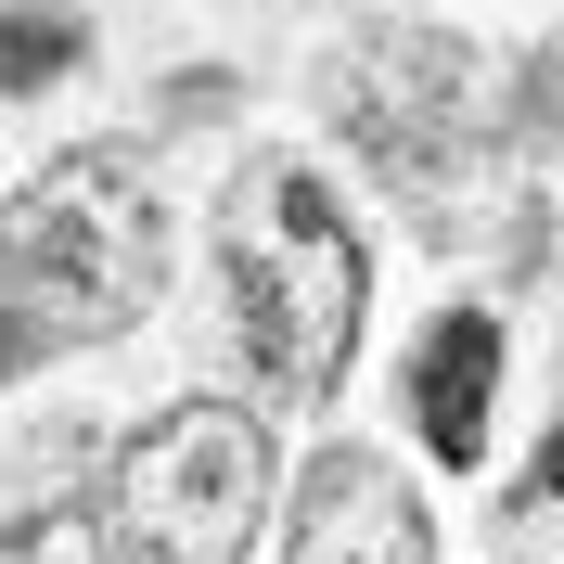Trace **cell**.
<instances>
[{
  "label": "cell",
  "mask_w": 564,
  "mask_h": 564,
  "mask_svg": "<svg viewBox=\"0 0 564 564\" xmlns=\"http://www.w3.org/2000/svg\"><path fill=\"white\" fill-rule=\"evenodd\" d=\"M218 282L245 308V347L282 398H334L347 386V347H359V231L347 206L321 193L295 154H257L231 193H218Z\"/></svg>",
  "instance_id": "1"
},
{
  "label": "cell",
  "mask_w": 564,
  "mask_h": 564,
  "mask_svg": "<svg viewBox=\"0 0 564 564\" xmlns=\"http://www.w3.org/2000/svg\"><path fill=\"white\" fill-rule=\"evenodd\" d=\"M0 257H13V308H39V334H129L167 282V218L129 154H52L13 193Z\"/></svg>",
  "instance_id": "2"
},
{
  "label": "cell",
  "mask_w": 564,
  "mask_h": 564,
  "mask_svg": "<svg viewBox=\"0 0 564 564\" xmlns=\"http://www.w3.org/2000/svg\"><path fill=\"white\" fill-rule=\"evenodd\" d=\"M270 513V436L218 398H180L116 449V552L129 564H245Z\"/></svg>",
  "instance_id": "3"
},
{
  "label": "cell",
  "mask_w": 564,
  "mask_h": 564,
  "mask_svg": "<svg viewBox=\"0 0 564 564\" xmlns=\"http://www.w3.org/2000/svg\"><path fill=\"white\" fill-rule=\"evenodd\" d=\"M334 129L359 141V167L398 180V193H449L462 167H475V141H488V90H475V65H462L449 39H359L347 77H334Z\"/></svg>",
  "instance_id": "4"
},
{
  "label": "cell",
  "mask_w": 564,
  "mask_h": 564,
  "mask_svg": "<svg viewBox=\"0 0 564 564\" xmlns=\"http://www.w3.org/2000/svg\"><path fill=\"white\" fill-rule=\"evenodd\" d=\"M104 527H116V475L90 436H26L0 462V564H104Z\"/></svg>",
  "instance_id": "5"
},
{
  "label": "cell",
  "mask_w": 564,
  "mask_h": 564,
  "mask_svg": "<svg viewBox=\"0 0 564 564\" xmlns=\"http://www.w3.org/2000/svg\"><path fill=\"white\" fill-rule=\"evenodd\" d=\"M423 500L398 488L372 449H321L295 475V527H282V564H423Z\"/></svg>",
  "instance_id": "6"
},
{
  "label": "cell",
  "mask_w": 564,
  "mask_h": 564,
  "mask_svg": "<svg viewBox=\"0 0 564 564\" xmlns=\"http://www.w3.org/2000/svg\"><path fill=\"white\" fill-rule=\"evenodd\" d=\"M488 411H500V321L449 308L411 347V423H423V449L449 462V475H475L488 462Z\"/></svg>",
  "instance_id": "7"
},
{
  "label": "cell",
  "mask_w": 564,
  "mask_h": 564,
  "mask_svg": "<svg viewBox=\"0 0 564 564\" xmlns=\"http://www.w3.org/2000/svg\"><path fill=\"white\" fill-rule=\"evenodd\" d=\"M77 52H90V26H77V13H39V0H26V13H0V90H13V104H39Z\"/></svg>",
  "instance_id": "8"
},
{
  "label": "cell",
  "mask_w": 564,
  "mask_h": 564,
  "mask_svg": "<svg viewBox=\"0 0 564 564\" xmlns=\"http://www.w3.org/2000/svg\"><path fill=\"white\" fill-rule=\"evenodd\" d=\"M39 359V321H13V295H0V372H26Z\"/></svg>",
  "instance_id": "9"
},
{
  "label": "cell",
  "mask_w": 564,
  "mask_h": 564,
  "mask_svg": "<svg viewBox=\"0 0 564 564\" xmlns=\"http://www.w3.org/2000/svg\"><path fill=\"white\" fill-rule=\"evenodd\" d=\"M552 488H564V449H552Z\"/></svg>",
  "instance_id": "10"
}]
</instances>
